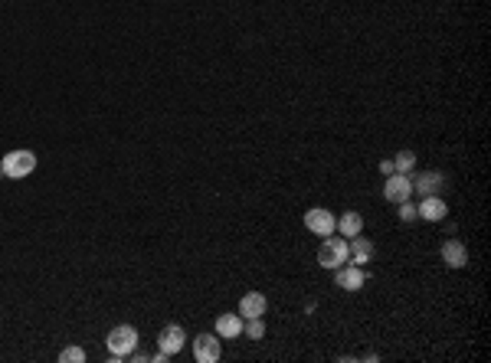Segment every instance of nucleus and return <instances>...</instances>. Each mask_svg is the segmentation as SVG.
Segmentation results:
<instances>
[{
    "instance_id": "nucleus-1",
    "label": "nucleus",
    "mask_w": 491,
    "mask_h": 363,
    "mask_svg": "<svg viewBox=\"0 0 491 363\" xmlns=\"http://www.w3.org/2000/svg\"><path fill=\"white\" fill-rule=\"evenodd\" d=\"M344 262H351V246H347V239H338V235H324L318 246V265L321 268H341Z\"/></svg>"
},
{
    "instance_id": "nucleus-2",
    "label": "nucleus",
    "mask_w": 491,
    "mask_h": 363,
    "mask_svg": "<svg viewBox=\"0 0 491 363\" xmlns=\"http://www.w3.org/2000/svg\"><path fill=\"white\" fill-rule=\"evenodd\" d=\"M0 171H3V177H10V180H23V177H30L36 171V154L33 150H10V154H3V160H0Z\"/></svg>"
},
{
    "instance_id": "nucleus-3",
    "label": "nucleus",
    "mask_w": 491,
    "mask_h": 363,
    "mask_svg": "<svg viewBox=\"0 0 491 363\" xmlns=\"http://www.w3.org/2000/svg\"><path fill=\"white\" fill-rule=\"evenodd\" d=\"M105 347L112 350V357H131L135 347H138V331H135L131 324H118V327L108 331Z\"/></svg>"
},
{
    "instance_id": "nucleus-4",
    "label": "nucleus",
    "mask_w": 491,
    "mask_h": 363,
    "mask_svg": "<svg viewBox=\"0 0 491 363\" xmlns=\"http://www.w3.org/2000/svg\"><path fill=\"white\" fill-rule=\"evenodd\" d=\"M334 219L338 216L331 213V210H324V206H311V210H305V226H308V233L315 235H334Z\"/></svg>"
},
{
    "instance_id": "nucleus-5",
    "label": "nucleus",
    "mask_w": 491,
    "mask_h": 363,
    "mask_svg": "<svg viewBox=\"0 0 491 363\" xmlns=\"http://www.w3.org/2000/svg\"><path fill=\"white\" fill-rule=\"evenodd\" d=\"M384 196L390 203H403L413 196V180H409V173H390L384 180Z\"/></svg>"
},
{
    "instance_id": "nucleus-6",
    "label": "nucleus",
    "mask_w": 491,
    "mask_h": 363,
    "mask_svg": "<svg viewBox=\"0 0 491 363\" xmlns=\"http://www.w3.org/2000/svg\"><path fill=\"white\" fill-rule=\"evenodd\" d=\"M363 281H367V275H363V265H347L344 262L341 268H334V285L344 291H361L363 288Z\"/></svg>"
},
{
    "instance_id": "nucleus-7",
    "label": "nucleus",
    "mask_w": 491,
    "mask_h": 363,
    "mask_svg": "<svg viewBox=\"0 0 491 363\" xmlns=\"http://www.w3.org/2000/svg\"><path fill=\"white\" fill-rule=\"evenodd\" d=\"M220 337L216 334H200L197 341H193V360L197 363H216L220 360Z\"/></svg>"
},
{
    "instance_id": "nucleus-8",
    "label": "nucleus",
    "mask_w": 491,
    "mask_h": 363,
    "mask_svg": "<svg viewBox=\"0 0 491 363\" xmlns=\"http://www.w3.org/2000/svg\"><path fill=\"white\" fill-rule=\"evenodd\" d=\"M416 213H419V219H426V223H442L448 216V206L439 193H432V196H423V200H419Z\"/></svg>"
},
{
    "instance_id": "nucleus-9",
    "label": "nucleus",
    "mask_w": 491,
    "mask_h": 363,
    "mask_svg": "<svg viewBox=\"0 0 491 363\" xmlns=\"http://www.w3.org/2000/svg\"><path fill=\"white\" fill-rule=\"evenodd\" d=\"M183 341H187V334H183L181 324H167V327L158 334V350H164L167 357H174V353L183 350Z\"/></svg>"
},
{
    "instance_id": "nucleus-10",
    "label": "nucleus",
    "mask_w": 491,
    "mask_h": 363,
    "mask_svg": "<svg viewBox=\"0 0 491 363\" xmlns=\"http://www.w3.org/2000/svg\"><path fill=\"white\" fill-rule=\"evenodd\" d=\"M439 256H442V262H446L448 268H465L469 265V249H465L462 239H446L442 249H439Z\"/></svg>"
},
{
    "instance_id": "nucleus-11",
    "label": "nucleus",
    "mask_w": 491,
    "mask_h": 363,
    "mask_svg": "<svg viewBox=\"0 0 491 363\" xmlns=\"http://www.w3.org/2000/svg\"><path fill=\"white\" fill-rule=\"evenodd\" d=\"M409 180H413V190H419V196H432V193H439L446 187V173L423 171L419 177H409Z\"/></svg>"
},
{
    "instance_id": "nucleus-12",
    "label": "nucleus",
    "mask_w": 491,
    "mask_h": 363,
    "mask_svg": "<svg viewBox=\"0 0 491 363\" xmlns=\"http://www.w3.org/2000/svg\"><path fill=\"white\" fill-rule=\"evenodd\" d=\"M347 246H351V262H354V265H367V262H374L377 246L367 239V235H354V239H347Z\"/></svg>"
},
{
    "instance_id": "nucleus-13",
    "label": "nucleus",
    "mask_w": 491,
    "mask_h": 363,
    "mask_svg": "<svg viewBox=\"0 0 491 363\" xmlns=\"http://www.w3.org/2000/svg\"><path fill=\"white\" fill-rule=\"evenodd\" d=\"M266 308H269V301L262 291H249V295L239 298V314H243V318H262Z\"/></svg>"
},
{
    "instance_id": "nucleus-14",
    "label": "nucleus",
    "mask_w": 491,
    "mask_h": 363,
    "mask_svg": "<svg viewBox=\"0 0 491 363\" xmlns=\"http://www.w3.org/2000/svg\"><path fill=\"white\" fill-rule=\"evenodd\" d=\"M239 334H243V314H220L216 318V337L236 341Z\"/></svg>"
},
{
    "instance_id": "nucleus-15",
    "label": "nucleus",
    "mask_w": 491,
    "mask_h": 363,
    "mask_svg": "<svg viewBox=\"0 0 491 363\" xmlns=\"http://www.w3.org/2000/svg\"><path fill=\"white\" fill-rule=\"evenodd\" d=\"M334 233H341L344 239H354V235L363 233V216L361 213H344L341 219H334Z\"/></svg>"
},
{
    "instance_id": "nucleus-16",
    "label": "nucleus",
    "mask_w": 491,
    "mask_h": 363,
    "mask_svg": "<svg viewBox=\"0 0 491 363\" xmlns=\"http://www.w3.org/2000/svg\"><path fill=\"white\" fill-rule=\"evenodd\" d=\"M243 334L252 337V341H262L266 337V320L262 318H243Z\"/></svg>"
},
{
    "instance_id": "nucleus-17",
    "label": "nucleus",
    "mask_w": 491,
    "mask_h": 363,
    "mask_svg": "<svg viewBox=\"0 0 491 363\" xmlns=\"http://www.w3.org/2000/svg\"><path fill=\"white\" fill-rule=\"evenodd\" d=\"M413 167H416V154H413V150H400V154L393 157V171L396 173H409Z\"/></svg>"
},
{
    "instance_id": "nucleus-18",
    "label": "nucleus",
    "mask_w": 491,
    "mask_h": 363,
    "mask_svg": "<svg viewBox=\"0 0 491 363\" xmlns=\"http://www.w3.org/2000/svg\"><path fill=\"white\" fill-rule=\"evenodd\" d=\"M59 360L63 363H82L86 360V350H82V347H66V350L59 353Z\"/></svg>"
},
{
    "instance_id": "nucleus-19",
    "label": "nucleus",
    "mask_w": 491,
    "mask_h": 363,
    "mask_svg": "<svg viewBox=\"0 0 491 363\" xmlns=\"http://www.w3.org/2000/svg\"><path fill=\"white\" fill-rule=\"evenodd\" d=\"M400 219H403V223H413V219H419L416 206L409 203V200H403V203H400Z\"/></svg>"
},
{
    "instance_id": "nucleus-20",
    "label": "nucleus",
    "mask_w": 491,
    "mask_h": 363,
    "mask_svg": "<svg viewBox=\"0 0 491 363\" xmlns=\"http://www.w3.org/2000/svg\"><path fill=\"white\" fill-rule=\"evenodd\" d=\"M380 173H384V177H390V173H396V171H393V157L380 160Z\"/></svg>"
}]
</instances>
